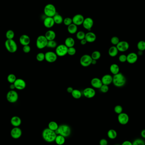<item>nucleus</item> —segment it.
<instances>
[{
  "instance_id": "2eb2a0df",
  "label": "nucleus",
  "mask_w": 145,
  "mask_h": 145,
  "mask_svg": "<svg viewBox=\"0 0 145 145\" xmlns=\"http://www.w3.org/2000/svg\"><path fill=\"white\" fill-rule=\"evenodd\" d=\"M93 24H94V21L93 19L90 17H88L86 18H84L82 25L83 27L85 29L90 31L91 30V28L93 26Z\"/></svg>"
},
{
  "instance_id": "603ef678",
  "label": "nucleus",
  "mask_w": 145,
  "mask_h": 145,
  "mask_svg": "<svg viewBox=\"0 0 145 145\" xmlns=\"http://www.w3.org/2000/svg\"><path fill=\"white\" fill-rule=\"evenodd\" d=\"M121 145H132V143L130 141H126L123 142Z\"/></svg>"
},
{
  "instance_id": "dca6fc26",
  "label": "nucleus",
  "mask_w": 145,
  "mask_h": 145,
  "mask_svg": "<svg viewBox=\"0 0 145 145\" xmlns=\"http://www.w3.org/2000/svg\"><path fill=\"white\" fill-rule=\"evenodd\" d=\"M116 47L119 51L125 52L128 50L130 47V45L126 41H120L117 45Z\"/></svg>"
},
{
  "instance_id": "412c9836",
  "label": "nucleus",
  "mask_w": 145,
  "mask_h": 145,
  "mask_svg": "<svg viewBox=\"0 0 145 145\" xmlns=\"http://www.w3.org/2000/svg\"><path fill=\"white\" fill-rule=\"evenodd\" d=\"M138 56L136 53L132 52L127 56V61L128 63L132 64L137 61Z\"/></svg>"
},
{
  "instance_id": "a211bd4d",
  "label": "nucleus",
  "mask_w": 145,
  "mask_h": 145,
  "mask_svg": "<svg viewBox=\"0 0 145 145\" xmlns=\"http://www.w3.org/2000/svg\"><path fill=\"white\" fill-rule=\"evenodd\" d=\"M43 24L46 28L50 29L55 24L53 18L46 17L43 21Z\"/></svg>"
},
{
  "instance_id": "a878e982",
  "label": "nucleus",
  "mask_w": 145,
  "mask_h": 145,
  "mask_svg": "<svg viewBox=\"0 0 145 145\" xmlns=\"http://www.w3.org/2000/svg\"><path fill=\"white\" fill-rule=\"evenodd\" d=\"M75 43V42L74 39L71 37H68L67 38L65 41V45L68 48L74 46Z\"/></svg>"
},
{
  "instance_id": "49530a36",
  "label": "nucleus",
  "mask_w": 145,
  "mask_h": 145,
  "mask_svg": "<svg viewBox=\"0 0 145 145\" xmlns=\"http://www.w3.org/2000/svg\"><path fill=\"white\" fill-rule=\"evenodd\" d=\"M99 89L101 92H102V93H106L109 90V88L108 85L103 84Z\"/></svg>"
},
{
  "instance_id": "aec40b11",
  "label": "nucleus",
  "mask_w": 145,
  "mask_h": 145,
  "mask_svg": "<svg viewBox=\"0 0 145 145\" xmlns=\"http://www.w3.org/2000/svg\"><path fill=\"white\" fill-rule=\"evenodd\" d=\"M85 39L86 40L87 42L92 43L94 42L96 40V35L93 32L89 31L86 34Z\"/></svg>"
},
{
  "instance_id": "4468645a",
  "label": "nucleus",
  "mask_w": 145,
  "mask_h": 145,
  "mask_svg": "<svg viewBox=\"0 0 145 145\" xmlns=\"http://www.w3.org/2000/svg\"><path fill=\"white\" fill-rule=\"evenodd\" d=\"M84 20V17L81 14H76L72 18L73 23L77 26H81L83 24Z\"/></svg>"
},
{
  "instance_id": "f8f14e48",
  "label": "nucleus",
  "mask_w": 145,
  "mask_h": 145,
  "mask_svg": "<svg viewBox=\"0 0 145 145\" xmlns=\"http://www.w3.org/2000/svg\"><path fill=\"white\" fill-rule=\"evenodd\" d=\"M117 119L120 124L124 125L128 123L130 117L128 114L124 112H122L121 114H119L117 117Z\"/></svg>"
},
{
  "instance_id": "052dcab7",
  "label": "nucleus",
  "mask_w": 145,
  "mask_h": 145,
  "mask_svg": "<svg viewBox=\"0 0 145 145\" xmlns=\"http://www.w3.org/2000/svg\"><path fill=\"white\" fill-rule=\"evenodd\" d=\"M120 145L119 144H116V145Z\"/></svg>"
},
{
  "instance_id": "4c0bfd02",
  "label": "nucleus",
  "mask_w": 145,
  "mask_h": 145,
  "mask_svg": "<svg viewBox=\"0 0 145 145\" xmlns=\"http://www.w3.org/2000/svg\"><path fill=\"white\" fill-rule=\"evenodd\" d=\"M137 49L139 51H143L145 50V42L144 41H140L137 44Z\"/></svg>"
},
{
  "instance_id": "c85d7f7f",
  "label": "nucleus",
  "mask_w": 145,
  "mask_h": 145,
  "mask_svg": "<svg viewBox=\"0 0 145 145\" xmlns=\"http://www.w3.org/2000/svg\"><path fill=\"white\" fill-rule=\"evenodd\" d=\"M110 71L113 75L117 74L119 73L120 68L119 66L116 64L111 65L110 67Z\"/></svg>"
},
{
  "instance_id": "5701e85b",
  "label": "nucleus",
  "mask_w": 145,
  "mask_h": 145,
  "mask_svg": "<svg viewBox=\"0 0 145 145\" xmlns=\"http://www.w3.org/2000/svg\"><path fill=\"white\" fill-rule=\"evenodd\" d=\"M19 41L22 45L25 46L29 45L31 40L29 36L26 34H23L20 37Z\"/></svg>"
},
{
  "instance_id": "4d7b16f0",
  "label": "nucleus",
  "mask_w": 145,
  "mask_h": 145,
  "mask_svg": "<svg viewBox=\"0 0 145 145\" xmlns=\"http://www.w3.org/2000/svg\"><path fill=\"white\" fill-rule=\"evenodd\" d=\"M9 88H10L11 90H14V89H16L15 86H14V84H11L10 86H9Z\"/></svg>"
},
{
  "instance_id": "de8ad7c7",
  "label": "nucleus",
  "mask_w": 145,
  "mask_h": 145,
  "mask_svg": "<svg viewBox=\"0 0 145 145\" xmlns=\"http://www.w3.org/2000/svg\"><path fill=\"white\" fill-rule=\"evenodd\" d=\"M120 40L118 37L114 36L112 37L111 39V42L113 45H117V44L119 42Z\"/></svg>"
},
{
  "instance_id": "423d86ee",
  "label": "nucleus",
  "mask_w": 145,
  "mask_h": 145,
  "mask_svg": "<svg viewBox=\"0 0 145 145\" xmlns=\"http://www.w3.org/2000/svg\"><path fill=\"white\" fill-rule=\"evenodd\" d=\"M48 40L45 35H40L36 40V46L40 49H42L47 47Z\"/></svg>"
},
{
  "instance_id": "bf43d9fd",
  "label": "nucleus",
  "mask_w": 145,
  "mask_h": 145,
  "mask_svg": "<svg viewBox=\"0 0 145 145\" xmlns=\"http://www.w3.org/2000/svg\"><path fill=\"white\" fill-rule=\"evenodd\" d=\"M138 55L139 56L142 55H143V51H139L138 52Z\"/></svg>"
},
{
  "instance_id": "0eeeda50",
  "label": "nucleus",
  "mask_w": 145,
  "mask_h": 145,
  "mask_svg": "<svg viewBox=\"0 0 145 145\" xmlns=\"http://www.w3.org/2000/svg\"><path fill=\"white\" fill-rule=\"evenodd\" d=\"M68 48L65 44H60L57 46L55 53L58 57H62L68 54Z\"/></svg>"
},
{
  "instance_id": "37998d69",
  "label": "nucleus",
  "mask_w": 145,
  "mask_h": 145,
  "mask_svg": "<svg viewBox=\"0 0 145 145\" xmlns=\"http://www.w3.org/2000/svg\"><path fill=\"white\" fill-rule=\"evenodd\" d=\"M63 23L66 26H68L70 25L73 23V21H72V18L67 17L64 19L63 20Z\"/></svg>"
},
{
  "instance_id": "6ab92c4d",
  "label": "nucleus",
  "mask_w": 145,
  "mask_h": 145,
  "mask_svg": "<svg viewBox=\"0 0 145 145\" xmlns=\"http://www.w3.org/2000/svg\"><path fill=\"white\" fill-rule=\"evenodd\" d=\"M91 85L95 88L100 89L103 85L101 80L98 78H94L91 80Z\"/></svg>"
},
{
  "instance_id": "8fccbe9b",
  "label": "nucleus",
  "mask_w": 145,
  "mask_h": 145,
  "mask_svg": "<svg viewBox=\"0 0 145 145\" xmlns=\"http://www.w3.org/2000/svg\"><path fill=\"white\" fill-rule=\"evenodd\" d=\"M23 50L25 53H29L31 51V47L29 45L23 46Z\"/></svg>"
},
{
  "instance_id": "5fc2aeb1",
  "label": "nucleus",
  "mask_w": 145,
  "mask_h": 145,
  "mask_svg": "<svg viewBox=\"0 0 145 145\" xmlns=\"http://www.w3.org/2000/svg\"><path fill=\"white\" fill-rule=\"evenodd\" d=\"M141 136L143 137V138L145 139V129L142 130L141 132Z\"/></svg>"
},
{
  "instance_id": "7c9ffc66",
  "label": "nucleus",
  "mask_w": 145,
  "mask_h": 145,
  "mask_svg": "<svg viewBox=\"0 0 145 145\" xmlns=\"http://www.w3.org/2000/svg\"><path fill=\"white\" fill-rule=\"evenodd\" d=\"M56 143L58 145H62L64 144L66 141V139L64 137L61 135H57L55 140Z\"/></svg>"
},
{
  "instance_id": "2f4dec72",
  "label": "nucleus",
  "mask_w": 145,
  "mask_h": 145,
  "mask_svg": "<svg viewBox=\"0 0 145 145\" xmlns=\"http://www.w3.org/2000/svg\"><path fill=\"white\" fill-rule=\"evenodd\" d=\"M108 136L109 138L110 139H115L117 136V133L115 130L111 129L109 130L108 132Z\"/></svg>"
},
{
  "instance_id": "cd10ccee",
  "label": "nucleus",
  "mask_w": 145,
  "mask_h": 145,
  "mask_svg": "<svg viewBox=\"0 0 145 145\" xmlns=\"http://www.w3.org/2000/svg\"><path fill=\"white\" fill-rule=\"evenodd\" d=\"M68 32L71 34H75L77 32L78 27L73 23L68 26L67 28Z\"/></svg>"
},
{
  "instance_id": "864d4df0",
  "label": "nucleus",
  "mask_w": 145,
  "mask_h": 145,
  "mask_svg": "<svg viewBox=\"0 0 145 145\" xmlns=\"http://www.w3.org/2000/svg\"><path fill=\"white\" fill-rule=\"evenodd\" d=\"M73 88L71 87H69L67 89V91L69 93H72V92L73 91Z\"/></svg>"
},
{
  "instance_id": "f257e3e1",
  "label": "nucleus",
  "mask_w": 145,
  "mask_h": 145,
  "mask_svg": "<svg viewBox=\"0 0 145 145\" xmlns=\"http://www.w3.org/2000/svg\"><path fill=\"white\" fill-rule=\"evenodd\" d=\"M126 82V78L122 73H119L113 76L112 83L117 88L123 87L125 85Z\"/></svg>"
},
{
  "instance_id": "f704fd0d",
  "label": "nucleus",
  "mask_w": 145,
  "mask_h": 145,
  "mask_svg": "<svg viewBox=\"0 0 145 145\" xmlns=\"http://www.w3.org/2000/svg\"><path fill=\"white\" fill-rule=\"evenodd\" d=\"M93 60H99L101 57V53L100 52L98 51H93L91 55Z\"/></svg>"
},
{
  "instance_id": "3c124183",
  "label": "nucleus",
  "mask_w": 145,
  "mask_h": 145,
  "mask_svg": "<svg viewBox=\"0 0 145 145\" xmlns=\"http://www.w3.org/2000/svg\"><path fill=\"white\" fill-rule=\"evenodd\" d=\"M99 144L100 145H108V141L105 139H102L100 141Z\"/></svg>"
},
{
  "instance_id": "c03bdc74",
  "label": "nucleus",
  "mask_w": 145,
  "mask_h": 145,
  "mask_svg": "<svg viewBox=\"0 0 145 145\" xmlns=\"http://www.w3.org/2000/svg\"><path fill=\"white\" fill-rule=\"evenodd\" d=\"M123 109L122 106H121L119 105L116 106L114 108V111H115V113L119 114V115L121 114V113H122V112H123Z\"/></svg>"
},
{
  "instance_id": "b1692460",
  "label": "nucleus",
  "mask_w": 145,
  "mask_h": 145,
  "mask_svg": "<svg viewBox=\"0 0 145 145\" xmlns=\"http://www.w3.org/2000/svg\"><path fill=\"white\" fill-rule=\"evenodd\" d=\"M10 122L14 127H19L21 125L22 121L19 117L14 116L12 117Z\"/></svg>"
},
{
  "instance_id": "72a5a7b5",
  "label": "nucleus",
  "mask_w": 145,
  "mask_h": 145,
  "mask_svg": "<svg viewBox=\"0 0 145 145\" xmlns=\"http://www.w3.org/2000/svg\"><path fill=\"white\" fill-rule=\"evenodd\" d=\"M49 128L50 130H52L53 131H55L56 130H57L59 127V126L58 125L57 122L55 121H51L49 123Z\"/></svg>"
},
{
  "instance_id": "79ce46f5",
  "label": "nucleus",
  "mask_w": 145,
  "mask_h": 145,
  "mask_svg": "<svg viewBox=\"0 0 145 145\" xmlns=\"http://www.w3.org/2000/svg\"><path fill=\"white\" fill-rule=\"evenodd\" d=\"M36 59L39 62H42L45 60V54L43 53H39L37 55Z\"/></svg>"
},
{
  "instance_id": "9b49d317",
  "label": "nucleus",
  "mask_w": 145,
  "mask_h": 145,
  "mask_svg": "<svg viewBox=\"0 0 145 145\" xmlns=\"http://www.w3.org/2000/svg\"><path fill=\"white\" fill-rule=\"evenodd\" d=\"M10 135L13 138L18 139L22 136V131L21 130V128H20L19 127H14L11 130L10 132Z\"/></svg>"
},
{
  "instance_id": "4be33fe9",
  "label": "nucleus",
  "mask_w": 145,
  "mask_h": 145,
  "mask_svg": "<svg viewBox=\"0 0 145 145\" xmlns=\"http://www.w3.org/2000/svg\"><path fill=\"white\" fill-rule=\"evenodd\" d=\"M103 84L109 85L112 83L113 77L110 74H106L101 79Z\"/></svg>"
},
{
  "instance_id": "393cba45",
  "label": "nucleus",
  "mask_w": 145,
  "mask_h": 145,
  "mask_svg": "<svg viewBox=\"0 0 145 145\" xmlns=\"http://www.w3.org/2000/svg\"><path fill=\"white\" fill-rule=\"evenodd\" d=\"M45 36L46 38L48 41L50 40H55L56 37V34L55 32H54L53 30H49L47 31L45 34Z\"/></svg>"
},
{
  "instance_id": "20e7f679",
  "label": "nucleus",
  "mask_w": 145,
  "mask_h": 145,
  "mask_svg": "<svg viewBox=\"0 0 145 145\" xmlns=\"http://www.w3.org/2000/svg\"><path fill=\"white\" fill-rule=\"evenodd\" d=\"M44 13L46 17L53 18L57 13L56 7L53 4L49 3L44 8Z\"/></svg>"
},
{
  "instance_id": "7ed1b4c3",
  "label": "nucleus",
  "mask_w": 145,
  "mask_h": 145,
  "mask_svg": "<svg viewBox=\"0 0 145 145\" xmlns=\"http://www.w3.org/2000/svg\"><path fill=\"white\" fill-rule=\"evenodd\" d=\"M55 133L57 135H61L65 137H68L71 134V129L70 126L66 124H63L59 126Z\"/></svg>"
},
{
  "instance_id": "39448f33",
  "label": "nucleus",
  "mask_w": 145,
  "mask_h": 145,
  "mask_svg": "<svg viewBox=\"0 0 145 145\" xmlns=\"http://www.w3.org/2000/svg\"><path fill=\"white\" fill-rule=\"evenodd\" d=\"M5 46L7 50L11 53H15L18 49L17 43L13 39L7 40L5 42Z\"/></svg>"
},
{
  "instance_id": "ddd939ff",
  "label": "nucleus",
  "mask_w": 145,
  "mask_h": 145,
  "mask_svg": "<svg viewBox=\"0 0 145 145\" xmlns=\"http://www.w3.org/2000/svg\"><path fill=\"white\" fill-rule=\"evenodd\" d=\"M95 90L93 88H87L84 89L83 91V94L85 97L88 99H91L95 96Z\"/></svg>"
},
{
  "instance_id": "c9c22d12",
  "label": "nucleus",
  "mask_w": 145,
  "mask_h": 145,
  "mask_svg": "<svg viewBox=\"0 0 145 145\" xmlns=\"http://www.w3.org/2000/svg\"><path fill=\"white\" fill-rule=\"evenodd\" d=\"M86 34L84 31H80L77 32L76 34V37L78 40H81L83 39H85Z\"/></svg>"
},
{
  "instance_id": "6e6552de",
  "label": "nucleus",
  "mask_w": 145,
  "mask_h": 145,
  "mask_svg": "<svg viewBox=\"0 0 145 145\" xmlns=\"http://www.w3.org/2000/svg\"><path fill=\"white\" fill-rule=\"evenodd\" d=\"M7 99L9 102L14 103L17 102L18 99V95L14 90H10L7 94Z\"/></svg>"
},
{
  "instance_id": "473e14b6",
  "label": "nucleus",
  "mask_w": 145,
  "mask_h": 145,
  "mask_svg": "<svg viewBox=\"0 0 145 145\" xmlns=\"http://www.w3.org/2000/svg\"><path fill=\"white\" fill-rule=\"evenodd\" d=\"M71 94L73 97L75 99H80L82 96V93L81 91L77 89H74Z\"/></svg>"
},
{
  "instance_id": "bb28decb",
  "label": "nucleus",
  "mask_w": 145,
  "mask_h": 145,
  "mask_svg": "<svg viewBox=\"0 0 145 145\" xmlns=\"http://www.w3.org/2000/svg\"><path fill=\"white\" fill-rule=\"evenodd\" d=\"M119 51V50L117 48L116 46H113L111 47L109 49V55L110 57H116Z\"/></svg>"
},
{
  "instance_id": "09e8293b",
  "label": "nucleus",
  "mask_w": 145,
  "mask_h": 145,
  "mask_svg": "<svg viewBox=\"0 0 145 145\" xmlns=\"http://www.w3.org/2000/svg\"><path fill=\"white\" fill-rule=\"evenodd\" d=\"M119 60L121 62H124L127 61V56L125 54H121L119 57Z\"/></svg>"
},
{
  "instance_id": "9d476101",
  "label": "nucleus",
  "mask_w": 145,
  "mask_h": 145,
  "mask_svg": "<svg viewBox=\"0 0 145 145\" xmlns=\"http://www.w3.org/2000/svg\"><path fill=\"white\" fill-rule=\"evenodd\" d=\"M45 60L47 62L53 63L55 62L57 59V56L55 52L53 51H48L45 53Z\"/></svg>"
},
{
  "instance_id": "ea45409f",
  "label": "nucleus",
  "mask_w": 145,
  "mask_h": 145,
  "mask_svg": "<svg viewBox=\"0 0 145 145\" xmlns=\"http://www.w3.org/2000/svg\"><path fill=\"white\" fill-rule=\"evenodd\" d=\"M57 46V44L56 41H55L54 40H53L48 41L47 47L48 48L54 49V48H56Z\"/></svg>"
},
{
  "instance_id": "13d9d810",
  "label": "nucleus",
  "mask_w": 145,
  "mask_h": 145,
  "mask_svg": "<svg viewBox=\"0 0 145 145\" xmlns=\"http://www.w3.org/2000/svg\"><path fill=\"white\" fill-rule=\"evenodd\" d=\"M97 60H92V63L91 64L93 65H95L96 64Z\"/></svg>"
},
{
  "instance_id": "58836bf2",
  "label": "nucleus",
  "mask_w": 145,
  "mask_h": 145,
  "mask_svg": "<svg viewBox=\"0 0 145 145\" xmlns=\"http://www.w3.org/2000/svg\"><path fill=\"white\" fill-rule=\"evenodd\" d=\"M132 145H145V141L141 138H137L132 142Z\"/></svg>"
},
{
  "instance_id": "e433bc0d",
  "label": "nucleus",
  "mask_w": 145,
  "mask_h": 145,
  "mask_svg": "<svg viewBox=\"0 0 145 145\" xmlns=\"http://www.w3.org/2000/svg\"><path fill=\"white\" fill-rule=\"evenodd\" d=\"M6 37L7 40H12L14 37V33L12 30H9L7 31Z\"/></svg>"
},
{
  "instance_id": "a18cd8bd",
  "label": "nucleus",
  "mask_w": 145,
  "mask_h": 145,
  "mask_svg": "<svg viewBox=\"0 0 145 145\" xmlns=\"http://www.w3.org/2000/svg\"><path fill=\"white\" fill-rule=\"evenodd\" d=\"M76 49L74 47L68 48V54L70 56H73L76 53Z\"/></svg>"
},
{
  "instance_id": "1a4fd4ad",
  "label": "nucleus",
  "mask_w": 145,
  "mask_h": 145,
  "mask_svg": "<svg viewBox=\"0 0 145 145\" xmlns=\"http://www.w3.org/2000/svg\"><path fill=\"white\" fill-rule=\"evenodd\" d=\"M92 59L91 56L88 54H84L81 57L80 60V64L82 66L87 67L91 65Z\"/></svg>"
},
{
  "instance_id": "c756f323",
  "label": "nucleus",
  "mask_w": 145,
  "mask_h": 145,
  "mask_svg": "<svg viewBox=\"0 0 145 145\" xmlns=\"http://www.w3.org/2000/svg\"><path fill=\"white\" fill-rule=\"evenodd\" d=\"M53 19L54 20V22L57 24H61L63 22V17L60 14L57 13L53 17Z\"/></svg>"
},
{
  "instance_id": "f3484780",
  "label": "nucleus",
  "mask_w": 145,
  "mask_h": 145,
  "mask_svg": "<svg viewBox=\"0 0 145 145\" xmlns=\"http://www.w3.org/2000/svg\"><path fill=\"white\" fill-rule=\"evenodd\" d=\"M15 88L18 90H23L26 87V82L23 79H17L14 83Z\"/></svg>"
},
{
  "instance_id": "6e6d98bb",
  "label": "nucleus",
  "mask_w": 145,
  "mask_h": 145,
  "mask_svg": "<svg viewBox=\"0 0 145 145\" xmlns=\"http://www.w3.org/2000/svg\"><path fill=\"white\" fill-rule=\"evenodd\" d=\"M87 42H88L85 39L80 40V43H81V44L82 45H85Z\"/></svg>"
},
{
  "instance_id": "f03ea898",
  "label": "nucleus",
  "mask_w": 145,
  "mask_h": 145,
  "mask_svg": "<svg viewBox=\"0 0 145 145\" xmlns=\"http://www.w3.org/2000/svg\"><path fill=\"white\" fill-rule=\"evenodd\" d=\"M57 136L55 131L50 130L49 128H45L42 132V136L43 139L49 143L54 141Z\"/></svg>"
},
{
  "instance_id": "a19ab883",
  "label": "nucleus",
  "mask_w": 145,
  "mask_h": 145,
  "mask_svg": "<svg viewBox=\"0 0 145 145\" xmlns=\"http://www.w3.org/2000/svg\"><path fill=\"white\" fill-rule=\"evenodd\" d=\"M16 79V77L13 74H10L7 77V80L10 84H14Z\"/></svg>"
}]
</instances>
